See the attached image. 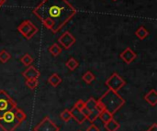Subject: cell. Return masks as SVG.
I'll return each mask as SVG.
<instances>
[{"instance_id":"cell-1","label":"cell","mask_w":157,"mask_h":131,"mask_svg":"<svg viewBox=\"0 0 157 131\" xmlns=\"http://www.w3.org/2000/svg\"><path fill=\"white\" fill-rule=\"evenodd\" d=\"M33 14L45 28L57 33L75 17L76 9L67 0H42L33 9Z\"/></svg>"},{"instance_id":"cell-2","label":"cell","mask_w":157,"mask_h":131,"mask_svg":"<svg viewBox=\"0 0 157 131\" xmlns=\"http://www.w3.org/2000/svg\"><path fill=\"white\" fill-rule=\"evenodd\" d=\"M98 101L102 104L104 108L112 115L117 113L125 104V100L118 94V92L109 89L98 99Z\"/></svg>"},{"instance_id":"cell-3","label":"cell","mask_w":157,"mask_h":131,"mask_svg":"<svg viewBox=\"0 0 157 131\" xmlns=\"http://www.w3.org/2000/svg\"><path fill=\"white\" fill-rule=\"evenodd\" d=\"M17 108L0 113V128L3 131H14L21 124L15 115Z\"/></svg>"},{"instance_id":"cell-4","label":"cell","mask_w":157,"mask_h":131,"mask_svg":"<svg viewBox=\"0 0 157 131\" xmlns=\"http://www.w3.org/2000/svg\"><path fill=\"white\" fill-rule=\"evenodd\" d=\"M17 30L26 39H30L38 32V28L30 20L26 19L18 25Z\"/></svg>"},{"instance_id":"cell-5","label":"cell","mask_w":157,"mask_h":131,"mask_svg":"<svg viewBox=\"0 0 157 131\" xmlns=\"http://www.w3.org/2000/svg\"><path fill=\"white\" fill-rule=\"evenodd\" d=\"M125 84H126V82L124 81V79L121 77L117 73H114L106 81V85L108 86V88L114 92L120 91Z\"/></svg>"},{"instance_id":"cell-6","label":"cell","mask_w":157,"mask_h":131,"mask_svg":"<svg viewBox=\"0 0 157 131\" xmlns=\"http://www.w3.org/2000/svg\"><path fill=\"white\" fill-rule=\"evenodd\" d=\"M17 103L4 90H0V113L17 108Z\"/></svg>"},{"instance_id":"cell-7","label":"cell","mask_w":157,"mask_h":131,"mask_svg":"<svg viewBox=\"0 0 157 131\" xmlns=\"http://www.w3.org/2000/svg\"><path fill=\"white\" fill-rule=\"evenodd\" d=\"M34 131H60L59 127L54 124L50 118L47 116L45 117L35 128H34Z\"/></svg>"},{"instance_id":"cell-8","label":"cell","mask_w":157,"mask_h":131,"mask_svg":"<svg viewBox=\"0 0 157 131\" xmlns=\"http://www.w3.org/2000/svg\"><path fill=\"white\" fill-rule=\"evenodd\" d=\"M58 42L62 44L65 50H68L75 43V38L69 31H65L61 37H59Z\"/></svg>"},{"instance_id":"cell-9","label":"cell","mask_w":157,"mask_h":131,"mask_svg":"<svg viewBox=\"0 0 157 131\" xmlns=\"http://www.w3.org/2000/svg\"><path fill=\"white\" fill-rule=\"evenodd\" d=\"M120 57H121V59L124 62H126L127 64H130V63H132L135 59H136V57H137V54L131 49V48H126L121 54H120Z\"/></svg>"},{"instance_id":"cell-10","label":"cell","mask_w":157,"mask_h":131,"mask_svg":"<svg viewBox=\"0 0 157 131\" xmlns=\"http://www.w3.org/2000/svg\"><path fill=\"white\" fill-rule=\"evenodd\" d=\"M40 75V72H39L33 65L28 66V68L22 73V76H23L26 80L39 79Z\"/></svg>"},{"instance_id":"cell-11","label":"cell","mask_w":157,"mask_h":131,"mask_svg":"<svg viewBox=\"0 0 157 131\" xmlns=\"http://www.w3.org/2000/svg\"><path fill=\"white\" fill-rule=\"evenodd\" d=\"M70 111H71L72 118H74L78 124L81 125V124H83V123L86 120V117L80 110H78V109L73 107Z\"/></svg>"},{"instance_id":"cell-12","label":"cell","mask_w":157,"mask_h":131,"mask_svg":"<svg viewBox=\"0 0 157 131\" xmlns=\"http://www.w3.org/2000/svg\"><path fill=\"white\" fill-rule=\"evenodd\" d=\"M144 100L152 107H155L157 105V92L155 89L150 90L145 95Z\"/></svg>"},{"instance_id":"cell-13","label":"cell","mask_w":157,"mask_h":131,"mask_svg":"<svg viewBox=\"0 0 157 131\" xmlns=\"http://www.w3.org/2000/svg\"><path fill=\"white\" fill-rule=\"evenodd\" d=\"M104 129L107 131H117L120 128L121 125L119 124V122H117L114 118L110 119L109 121L104 123Z\"/></svg>"},{"instance_id":"cell-14","label":"cell","mask_w":157,"mask_h":131,"mask_svg":"<svg viewBox=\"0 0 157 131\" xmlns=\"http://www.w3.org/2000/svg\"><path fill=\"white\" fill-rule=\"evenodd\" d=\"M62 82H63V80H62V78L58 75V73H53V74H52V75L49 77V79H48V83H49L52 86H53V87H57Z\"/></svg>"},{"instance_id":"cell-15","label":"cell","mask_w":157,"mask_h":131,"mask_svg":"<svg viewBox=\"0 0 157 131\" xmlns=\"http://www.w3.org/2000/svg\"><path fill=\"white\" fill-rule=\"evenodd\" d=\"M135 35H136V37H137L139 39L143 40V39H146V37L149 35V31L146 29V28H145V27L141 26V27H139V28H138V29L136 30Z\"/></svg>"},{"instance_id":"cell-16","label":"cell","mask_w":157,"mask_h":131,"mask_svg":"<svg viewBox=\"0 0 157 131\" xmlns=\"http://www.w3.org/2000/svg\"><path fill=\"white\" fill-rule=\"evenodd\" d=\"M113 116H114V115H112L110 112H109L108 110L104 109L103 111H101V112L99 113V116H98V118L101 119V121H102V122L106 123V122L109 121L110 119L114 118H113Z\"/></svg>"},{"instance_id":"cell-17","label":"cell","mask_w":157,"mask_h":131,"mask_svg":"<svg viewBox=\"0 0 157 131\" xmlns=\"http://www.w3.org/2000/svg\"><path fill=\"white\" fill-rule=\"evenodd\" d=\"M48 51H49L52 56L56 57V56H58L59 54L62 53V48L59 46V44L54 43V44H52V46H50V48L48 49Z\"/></svg>"},{"instance_id":"cell-18","label":"cell","mask_w":157,"mask_h":131,"mask_svg":"<svg viewBox=\"0 0 157 131\" xmlns=\"http://www.w3.org/2000/svg\"><path fill=\"white\" fill-rule=\"evenodd\" d=\"M82 79H83V81H84L85 83H86L87 84H90L91 83H93V82L95 81L96 76H95V74H94L92 72L87 71V72H86V73H84V75L82 76Z\"/></svg>"},{"instance_id":"cell-19","label":"cell","mask_w":157,"mask_h":131,"mask_svg":"<svg viewBox=\"0 0 157 131\" xmlns=\"http://www.w3.org/2000/svg\"><path fill=\"white\" fill-rule=\"evenodd\" d=\"M66 67L70 70V71H75L78 66H79V62L73 57H71L65 63Z\"/></svg>"},{"instance_id":"cell-20","label":"cell","mask_w":157,"mask_h":131,"mask_svg":"<svg viewBox=\"0 0 157 131\" xmlns=\"http://www.w3.org/2000/svg\"><path fill=\"white\" fill-rule=\"evenodd\" d=\"M99 113H100V112H99L97 108L91 110V111L89 112V115H88L87 118H86V120H88L90 123H93L94 121H96V120L98 119V116H99Z\"/></svg>"},{"instance_id":"cell-21","label":"cell","mask_w":157,"mask_h":131,"mask_svg":"<svg viewBox=\"0 0 157 131\" xmlns=\"http://www.w3.org/2000/svg\"><path fill=\"white\" fill-rule=\"evenodd\" d=\"M20 62H21V63H22L23 65H25V66H29V65H31L32 62H34V59H33L29 54H25L24 56L21 57Z\"/></svg>"},{"instance_id":"cell-22","label":"cell","mask_w":157,"mask_h":131,"mask_svg":"<svg viewBox=\"0 0 157 131\" xmlns=\"http://www.w3.org/2000/svg\"><path fill=\"white\" fill-rule=\"evenodd\" d=\"M96 106H97V100L94 97H91L86 102H85V107H86L90 111L93 110V109H95L96 108Z\"/></svg>"},{"instance_id":"cell-23","label":"cell","mask_w":157,"mask_h":131,"mask_svg":"<svg viewBox=\"0 0 157 131\" xmlns=\"http://www.w3.org/2000/svg\"><path fill=\"white\" fill-rule=\"evenodd\" d=\"M15 115H16L17 118L18 119V121H19L20 123H22L23 121H25V120L27 119V115L24 113L23 110H21V109H19V108H17V109H16Z\"/></svg>"},{"instance_id":"cell-24","label":"cell","mask_w":157,"mask_h":131,"mask_svg":"<svg viewBox=\"0 0 157 131\" xmlns=\"http://www.w3.org/2000/svg\"><path fill=\"white\" fill-rule=\"evenodd\" d=\"M10 59H11V55L6 50H3V51H0V62L2 63L7 62Z\"/></svg>"},{"instance_id":"cell-25","label":"cell","mask_w":157,"mask_h":131,"mask_svg":"<svg viewBox=\"0 0 157 131\" xmlns=\"http://www.w3.org/2000/svg\"><path fill=\"white\" fill-rule=\"evenodd\" d=\"M60 118L61 119H63L64 122H69L72 118V115H71V111L68 110V109H64L61 115H60Z\"/></svg>"},{"instance_id":"cell-26","label":"cell","mask_w":157,"mask_h":131,"mask_svg":"<svg viewBox=\"0 0 157 131\" xmlns=\"http://www.w3.org/2000/svg\"><path fill=\"white\" fill-rule=\"evenodd\" d=\"M26 85L28 88L33 90L39 85V79H31V80H26Z\"/></svg>"},{"instance_id":"cell-27","label":"cell","mask_w":157,"mask_h":131,"mask_svg":"<svg viewBox=\"0 0 157 131\" xmlns=\"http://www.w3.org/2000/svg\"><path fill=\"white\" fill-rule=\"evenodd\" d=\"M74 107L81 111V110H82V109L85 107V101H84V100H82V99H79V100H77V101L75 103V106H74Z\"/></svg>"},{"instance_id":"cell-28","label":"cell","mask_w":157,"mask_h":131,"mask_svg":"<svg viewBox=\"0 0 157 131\" xmlns=\"http://www.w3.org/2000/svg\"><path fill=\"white\" fill-rule=\"evenodd\" d=\"M86 131H99V129H98L96 125L91 124V125L86 129Z\"/></svg>"},{"instance_id":"cell-29","label":"cell","mask_w":157,"mask_h":131,"mask_svg":"<svg viewBox=\"0 0 157 131\" xmlns=\"http://www.w3.org/2000/svg\"><path fill=\"white\" fill-rule=\"evenodd\" d=\"M147 131H157V125L156 123H154L150 128H149V129Z\"/></svg>"},{"instance_id":"cell-30","label":"cell","mask_w":157,"mask_h":131,"mask_svg":"<svg viewBox=\"0 0 157 131\" xmlns=\"http://www.w3.org/2000/svg\"><path fill=\"white\" fill-rule=\"evenodd\" d=\"M6 0H0V7H1L5 3H6Z\"/></svg>"},{"instance_id":"cell-31","label":"cell","mask_w":157,"mask_h":131,"mask_svg":"<svg viewBox=\"0 0 157 131\" xmlns=\"http://www.w3.org/2000/svg\"><path fill=\"white\" fill-rule=\"evenodd\" d=\"M113 1H117V0H113Z\"/></svg>"},{"instance_id":"cell-32","label":"cell","mask_w":157,"mask_h":131,"mask_svg":"<svg viewBox=\"0 0 157 131\" xmlns=\"http://www.w3.org/2000/svg\"><path fill=\"white\" fill-rule=\"evenodd\" d=\"M79 131H81V130H79Z\"/></svg>"}]
</instances>
